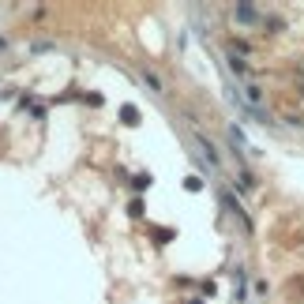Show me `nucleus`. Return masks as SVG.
Masks as SVG:
<instances>
[{"instance_id": "obj_1", "label": "nucleus", "mask_w": 304, "mask_h": 304, "mask_svg": "<svg viewBox=\"0 0 304 304\" xmlns=\"http://www.w3.org/2000/svg\"><path fill=\"white\" fill-rule=\"evenodd\" d=\"M237 15H240L244 23H256V19H259V12H256V8H248V4H240V8H237Z\"/></svg>"}]
</instances>
